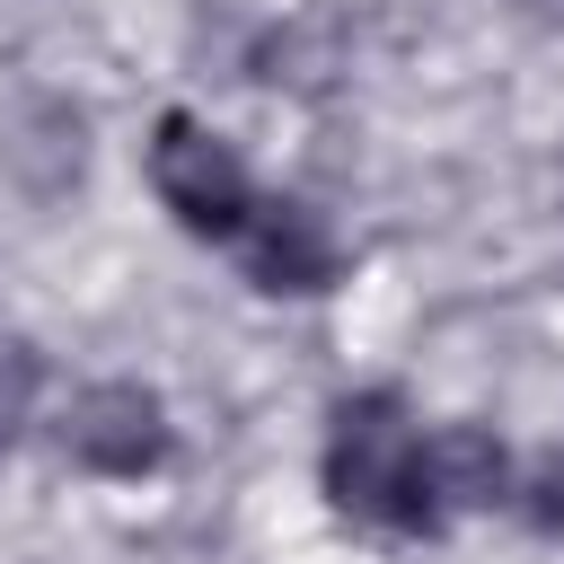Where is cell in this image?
Instances as JSON below:
<instances>
[{"mask_svg":"<svg viewBox=\"0 0 564 564\" xmlns=\"http://www.w3.org/2000/svg\"><path fill=\"white\" fill-rule=\"evenodd\" d=\"M238 256H247V282L256 291L308 300V291L335 282V238H326V220L308 203H256L247 229H238Z\"/></svg>","mask_w":564,"mask_h":564,"instance_id":"277c9868","label":"cell"},{"mask_svg":"<svg viewBox=\"0 0 564 564\" xmlns=\"http://www.w3.org/2000/svg\"><path fill=\"white\" fill-rule=\"evenodd\" d=\"M538 18H555V26H564V0H538Z\"/></svg>","mask_w":564,"mask_h":564,"instance_id":"52a82bcc","label":"cell"},{"mask_svg":"<svg viewBox=\"0 0 564 564\" xmlns=\"http://www.w3.org/2000/svg\"><path fill=\"white\" fill-rule=\"evenodd\" d=\"M167 441H176L167 432V405L150 388H132V379H97L62 414V458L88 467V476H150L167 458Z\"/></svg>","mask_w":564,"mask_h":564,"instance_id":"3957f363","label":"cell"},{"mask_svg":"<svg viewBox=\"0 0 564 564\" xmlns=\"http://www.w3.org/2000/svg\"><path fill=\"white\" fill-rule=\"evenodd\" d=\"M529 520H538L546 538H564V458H546V467L529 476Z\"/></svg>","mask_w":564,"mask_h":564,"instance_id":"8992f818","label":"cell"},{"mask_svg":"<svg viewBox=\"0 0 564 564\" xmlns=\"http://www.w3.org/2000/svg\"><path fill=\"white\" fill-rule=\"evenodd\" d=\"M150 185L176 212V229H194V238H238L247 212H256V185H247L238 150L212 123H194V115H159V132H150Z\"/></svg>","mask_w":564,"mask_h":564,"instance_id":"7a4b0ae2","label":"cell"},{"mask_svg":"<svg viewBox=\"0 0 564 564\" xmlns=\"http://www.w3.org/2000/svg\"><path fill=\"white\" fill-rule=\"evenodd\" d=\"M326 494H335V511H352L370 529H397V538L441 529V511L423 494V432L379 388L335 405V423H326Z\"/></svg>","mask_w":564,"mask_h":564,"instance_id":"6da1fadb","label":"cell"},{"mask_svg":"<svg viewBox=\"0 0 564 564\" xmlns=\"http://www.w3.org/2000/svg\"><path fill=\"white\" fill-rule=\"evenodd\" d=\"M502 485H511V458H502V441L485 423H441L423 441V494H432V511H494Z\"/></svg>","mask_w":564,"mask_h":564,"instance_id":"5b68a950","label":"cell"},{"mask_svg":"<svg viewBox=\"0 0 564 564\" xmlns=\"http://www.w3.org/2000/svg\"><path fill=\"white\" fill-rule=\"evenodd\" d=\"M0 441H9V414H0Z\"/></svg>","mask_w":564,"mask_h":564,"instance_id":"ba28073f","label":"cell"}]
</instances>
